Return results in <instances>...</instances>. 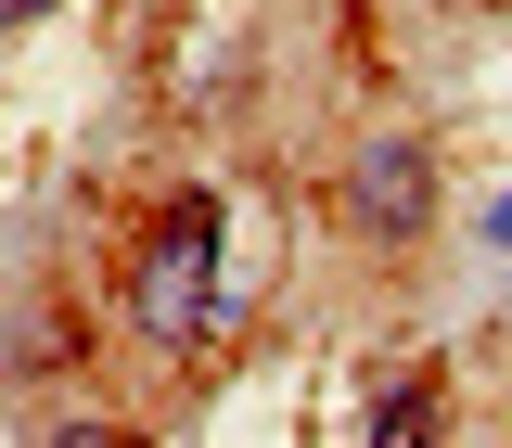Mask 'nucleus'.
Listing matches in <instances>:
<instances>
[{
  "label": "nucleus",
  "mask_w": 512,
  "mask_h": 448,
  "mask_svg": "<svg viewBox=\"0 0 512 448\" xmlns=\"http://www.w3.org/2000/svg\"><path fill=\"white\" fill-rule=\"evenodd\" d=\"M128 320H141L154 346H205V333L231 320V269H218V192H167L154 244H141V269H128Z\"/></svg>",
  "instance_id": "obj_1"
},
{
  "label": "nucleus",
  "mask_w": 512,
  "mask_h": 448,
  "mask_svg": "<svg viewBox=\"0 0 512 448\" xmlns=\"http://www.w3.org/2000/svg\"><path fill=\"white\" fill-rule=\"evenodd\" d=\"M423 218H436V154L423 141H359L346 154V231L359 244H423Z\"/></svg>",
  "instance_id": "obj_2"
},
{
  "label": "nucleus",
  "mask_w": 512,
  "mask_h": 448,
  "mask_svg": "<svg viewBox=\"0 0 512 448\" xmlns=\"http://www.w3.org/2000/svg\"><path fill=\"white\" fill-rule=\"evenodd\" d=\"M436 436H448V384H436V372L384 384V410H372V448H436Z\"/></svg>",
  "instance_id": "obj_3"
},
{
  "label": "nucleus",
  "mask_w": 512,
  "mask_h": 448,
  "mask_svg": "<svg viewBox=\"0 0 512 448\" xmlns=\"http://www.w3.org/2000/svg\"><path fill=\"white\" fill-rule=\"evenodd\" d=\"M52 448H128L116 423H52Z\"/></svg>",
  "instance_id": "obj_4"
},
{
  "label": "nucleus",
  "mask_w": 512,
  "mask_h": 448,
  "mask_svg": "<svg viewBox=\"0 0 512 448\" xmlns=\"http://www.w3.org/2000/svg\"><path fill=\"white\" fill-rule=\"evenodd\" d=\"M487 244H512V192H500V205H487Z\"/></svg>",
  "instance_id": "obj_5"
}]
</instances>
